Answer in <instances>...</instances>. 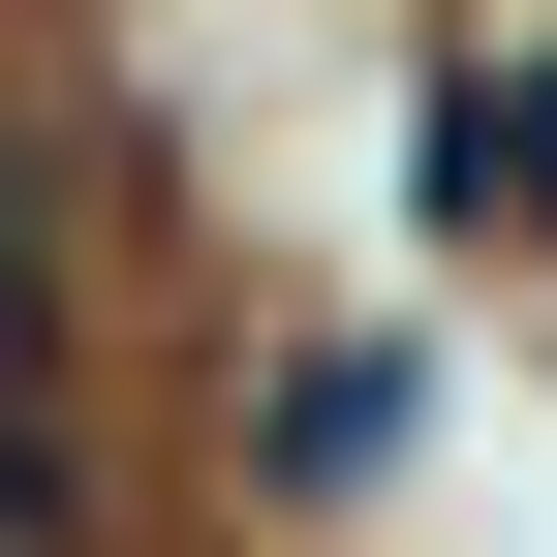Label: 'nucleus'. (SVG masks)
Here are the masks:
<instances>
[{
	"label": "nucleus",
	"instance_id": "obj_1",
	"mask_svg": "<svg viewBox=\"0 0 557 557\" xmlns=\"http://www.w3.org/2000/svg\"><path fill=\"white\" fill-rule=\"evenodd\" d=\"M434 156H465V186H527V218H557V94H465Z\"/></svg>",
	"mask_w": 557,
	"mask_h": 557
}]
</instances>
